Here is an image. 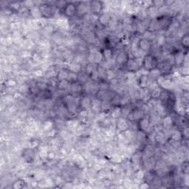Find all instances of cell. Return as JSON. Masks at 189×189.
I'll list each match as a JSON object with an SVG mask.
<instances>
[{
	"instance_id": "obj_3",
	"label": "cell",
	"mask_w": 189,
	"mask_h": 189,
	"mask_svg": "<svg viewBox=\"0 0 189 189\" xmlns=\"http://www.w3.org/2000/svg\"><path fill=\"white\" fill-rule=\"evenodd\" d=\"M129 125L128 124V122L126 121L125 118H120L117 119V122H116V129L118 130L120 132H123L126 131L129 129Z\"/></svg>"
},
{
	"instance_id": "obj_24",
	"label": "cell",
	"mask_w": 189,
	"mask_h": 189,
	"mask_svg": "<svg viewBox=\"0 0 189 189\" xmlns=\"http://www.w3.org/2000/svg\"><path fill=\"white\" fill-rule=\"evenodd\" d=\"M42 127H43V130L47 132L53 129V123L52 122V121H50V120H46V121L43 124Z\"/></svg>"
},
{
	"instance_id": "obj_17",
	"label": "cell",
	"mask_w": 189,
	"mask_h": 189,
	"mask_svg": "<svg viewBox=\"0 0 189 189\" xmlns=\"http://www.w3.org/2000/svg\"><path fill=\"white\" fill-rule=\"evenodd\" d=\"M111 116L112 118L115 119V120L120 118L121 117V108L119 107L118 106H115L114 108V110H112V112Z\"/></svg>"
},
{
	"instance_id": "obj_7",
	"label": "cell",
	"mask_w": 189,
	"mask_h": 189,
	"mask_svg": "<svg viewBox=\"0 0 189 189\" xmlns=\"http://www.w3.org/2000/svg\"><path fill=\"white\" fill-rule=\"evenodd\" d=\"M129 60V58H128V55L127 53H124V52H120L119 54H118L116 57V63L119 65L122 66L124 64H126Z\"/></svg>"
},
{
	"instance_id": "obj_18",
	"label": "cell",
	"mask_w": 189,
	"mask_h": 189,
	"mask_svg": "<svg viewBox=\"0 0 189 189\" xmlns=\"http://www.w3.org/2000/svg\"><path fill=\"white\" fill-rule=\"evenodd\" d=\"M101 101L100 99H93L91 101V108L94 111H98V110H101Z\"/></svg>"
},
{
	"instance_id": "obj_25",
	"label": "cell",
	"mask_w": 189,
	"mask_h": 189,
	"mask_svg": "<svg viewBox=\"0 0 189 189\" xmlns=\"http://www.w3.org/2000/svg\"><path fill=\"white\" fill-rule=\"evenodd\" d=\"M111 106V104L109 101V100H102L101 105V110L102 111H106L108 110Z\"/></svg>"
},
{
	"instance_id": "obj_21",
	"label": "cell",
	"mask_w": 189,
	"mask_h": 189,
	"mask_svg": "<svg viewBox=\"0 0 189 189\" xmlns=\"http://www.w3.org/2000/svg\"><path fill=\"white\" fill-rule=\"evenodd\" d=\"M161 92H162V91H161V87L159 86V87H156L155 89H152V90L151 91V96L154 99L159 98L161 95Z\"/></svg>"
},
{
	"instance_id": "obj_34",
	"label": "cell",
	"mask_w": 189,
	"mask_h": 189,
	"mask_svg": "<svg viewBox=\"0 0 189 189\" xmlns=\"http://www.w3.org/2000/svg\"><path fill=\"white\" fill-rule=\"evenodd\" d=\"M32 58L33 59L34 61L35 62H40L42 59V56H41V54H39V53H34L33 55H32Z\"/></svg>"
},
{
	"instance_id": "obj_29",
	"label": "cell",
	"mask_w": 189,
	"mask_h": 189,
	"mask_svg": "<svg viewBox=\"0 0 189 189\" xmlns=\"http://www.w3.org/2000/svg\"><path fill=\"white\" fill-rule=\"evenodd\" d=\"M95 69H96V68H95L94 64H92V63H89V64H88L86 66L85 71H86V73H87V75H90Z\"/></svg>"
},
{
	"instance_id": "obj_33",
	"label": "cell",
	"mask_w": 189,
	"mask_h": 189,
	"mask_svg": "<svg viewBox=\"0 0 189 189\" xmlns=\"http://www.w3.org/2000/svg\"><path fill=\"white\" fill-rule=\"evenodd\" d=\"M157 41L159 46H162V45L165 44V43H166V38H165L164 35H160L157 38Z\"/></svg>"
},
{
	"instance_id": "obj_12",
	"label": "cell",
	"mask_w": 189,
	"mask_h": 189,
	"mask_svg": "<svg viewBox=\"0 0 189 189\" xmlns=\"http://www.w3.org/2000/svg\"><path fill=\"white\" fill-rule=\"evenodd\" d=\"M91 101H92V100H91L90 98L85 96L80 101V104H81L83 110H87L88 108L91 107Z\"/></svg>"
},
{
	"instance_id": "obj_6",
	"label": "cell",
	"mask_w": 189,
	"mask_h": 189,
	"mask_svg": "<svg viewBox=\"0 0 189 189\" xmlns=\"http://www.w3.org/2000/svg\"><path fill=\"white\" fill-rule=\"evenodd\" d=\"M126 67H127V69L131 72H135L138 71L140 68V66L138 64L137 61L134 58H132V59H129L126 63Z\"/></svg>"
},
{
	"instance_id": "obj_15",
	"label": "cell",
	"mask_w": 189,
	"mask_h": 189,
	"mask_svg": "<svg viewBox=\"0 0 189 189\" xmlns=\"http://www.w3.org/2000/svg\"><path fill=\"white\" fill-rule=\"evenodd\" d=\"M69 69L70 72L74 73H79L81 69V67L79 64V63H77V62H73L72 64H70L69 65Z\"/></svg>"
},
{
	"instance_id": "obj_36",
	"label": "cell",
	"mask_w": 189,
	"mask_h": 189,
	"mask_svg": "<svg viewBox=\"0 0 189 189\" xmlns=\"http://www.w3.org/2000/svg\"><path fill=\"white\" fill-rule=\"evenodd\" d=\"M24 183H25V182L21 180L16 181V182L14 183V185H13V188L16 189L21 188L24 187Z\"/></svg>"
},
{
	"instance_id": "obj_14",
	"label": "cell",
	"mask_w": 189,
	"mask_h": 189,
	"mask_svg": "<svg viewBox=\"0 0 189 189\" xmlns=\"http://www.w3.org/2000/svg\"><path fill=\"white\" fill-rule=\"evenodd\" d=\"M103 56L106 61H111L113 57V52L110 48H106L103 51Z\"/></svg>"
},
{
	"instance_id": "obj_11",
	"label": "cell",
	"mask_w": 189,
	"mask_h": 189,
	"mask_svg": "<svg viewBox=\"0 0 189 189\" xmlns=\"http://www.w3.org/2000/svg\"><path fill=\"white\" fill-rule=\"evenodd\" d=\"M159 86H160L162 88L165 89H172V88H174V84L172 80L165 78L164 80L161 82Z\"/></svg>"
},
{
	"instance_id": "obj_32",
	"label": "cell",
	"mask_w": 189,
	"mask_h": 189,
	"mask_svg": "<svg viewBox=\"0 0 189 189\" xmlns=\"http://www.w3.org/2000/svg\"><path fill=\"white\" fill-rule=\"evenodd\" d=\"M17 83L16 81H15L14 79H8L5 81V85L8 87H15Z\"/></svg>"
},
{
	"instance_id": "obj_13",
	"label": "cell",
	"mask_w": 189,
	"mask_h": 189,
	"mask_svg": "<svg viewBox=\"0 0 189 189\" xmlns=\"http://www.w3.org/2000/svg\"><path fill=\"white\" fill-rule=\"evenodd\" d=\"M184 57H185V55H184V53L182 52H178V53H176L174 57V64H177V65H180V64H183Z\"/></svg>"
},
{
	"instance_id": "obj_2",
	"label": "cell",
	"mask_w": 189,
	"mask_h": 189,
	"mask_svg": "<svg viewBox=\"0 0 189 189\" xmlns=\"http://www.w3.org/2000/svg\"><path fill=\"white\" fill-rule=\"evenodd\" d=\"M64 15L67 17H72L76 14L77 12V6L73 3H68L66 5L65 7L64 8Z\"/></svg>"
},
{
	"instance_id": "obj_10",
	"label": "cell",
	"mask_w": 189,
	"mask_h": 189,
	"mask_svg": "<svg viewBox=\"0 0 189 189\" xmlns=\"http://www.w3.org/2000/svg\"><path fill=\"white\" fill-rule=\"evenodd\" d=\"M99 22L102 25H104V26H106V25H109L110 24V21L111 20V16L110 15L108 14V13H102L101 16H99L98 18Z\"/></svg>"
},
{
	"instance_id": "obj_31",
	"label": "cell",
	"mask_w": 189,
	"mask_h": 189,
	"mask_svg": "<svg viewBox=\"0 0 189 189\" xmlns=\"http://www.w3.org/2000/svg\"><path fill=\"white\" fill-rule=\"evenodd\" d=\"M130 112H131L130 110L128 109V108H121V116L123 117V118H128Z\"/></svg>"
},
{
	"instance_id": "obj_27",
	"label": "cell",
	"mask_w": 189,
	"mask_h": 189,
	"mask_svg": "<svg viewBox=\"0 0 189 189\" xmlns=\"http://www.w3.org/2000/svg\"><path fill=\"white\" fill-rule=\"evenodd\" d=\"M78 77L76 73L70 72V73H69V76H68V78H67V80L70 83H75V82H77V80H78Z\"/></svg>"
},
{
	"instance_id": "obj_1",
	"label": "cell",
	"mask_w": 189,
	"mask_h": 189,
	"mask_svg": "<svg viewBox=\"0 0 189 189\" xmlns=\"http://www.w3.org/2000/svg\"><path fill=\"white\" fill-rule=\"evenodd\" d=\"M143 65L146 70H152V69L155 68V59L151 55H146L143 58Z\"/></svg>"
},
{
	"instance_id": "obj_4",
	"label": "cell",
	"mask_w": 189,
	"mask_h": 189,
	"mask_svg": "<svg viewBox=\"0 0 189 189\" xmlns=\"http://www.w3.org/2000/svg\"><path fill=\"white\" fill-rule=\"evenodd\" d=\"M151 124L152 123H151L150 119L144 116L143 118L140 119L139 126H140L141 131L148 132V129H149V128L151 127Z\"/></svg>"
},
{
	"instance_id": "obj_22",
	"label": "cell",
	"mask_w": 189,
	"mask_h": 189,
	"mask_svg": "<svg viewBox=\"0 0 189 189\" xmlns=\"http://www.w3.org/2000/svg\"><path fill=\"white\" fill-rule=\"evenodd\" d=\"M69 86V82L67 80H61V81H59L58 83V89L61 90H64V89L68 88Z\"/></svg>"
},
{
	"instance_id": "obj_38",
	"label": "cell",
	"mask_w": 189,
	"mask_h": 189,
	"mask_svg": "<svg viewBox=\"0 0 189 189\" xmlns=\"http://www.w3.org/2000/svg\"><path fill=\"white\" fill-rule=\"evenodd\" d=\"M16 56L15 55H13V54H11V55H9L8 57H7V60H8V62H10V63H12V64H14V63H16V61H17V59H16Z\"/></svg>"
},
{
	"instance_id": "obj_16",
	"label": "cell",
	"mask_w": 189,
	"mask_h": 189,
	"mask_svg": "<svg viewBox=\"0 0 189 189\" xmlns=\"http://www.w3.org/2000/svg\"><path fill=\"white\" fill-rule=\"evenodd\" d=\"M173 125V120L171 116H167L164 117V118L163 120V127L166 128V129H169L171 128Z\"/></svg>"
},
{
	"instance_id": "obj_28",
	"label": "cell",
	"mask_w": 189,
	"mask_h": 189,
	"mask_svg": "<svg viewBox=\"0 0 189 189\" xmlns=\"http://www.w3.org/2000/svg\"><path fill=\"white\" fill-rule=\"evenodd\" d=\"M115 78V73L112 69H106V79L112 81Z\"/></svg>"
},
{
	"instance_id": "obj_30",
	"label": "cell",
	"mask_w": 189,
	"mask_h": 189,
	"mask_svg": "<svg viewBox=\"0 0 189 189\" xmlns=\"http://www.w3.org/2000/svg\"><path fill=\"white\" fill-rule=\"evenodd\" d=\"M11 29L13 31H16L18 30V29H19L21 27V23L19 21H13V22H11Z\"/></svg>"
},
{
	"instance_id": "obj_5",
	"label": "cell",
	"mask_w": 189,
	"mask_h": 189,
	"mask_svg": "<svg viewBox=\"0 0 189 189\" xmlns=\"http://www.w3.org/2000/svg\"><path fill=\"white\" fill-rule=\"evenodd\" d=\"M90 8L91 11L92 12V13L94 14H98L102 11L104 5H103V3L101 2H90Z\"/></svg>"
},
{
	"instance_id": "obj_23",
	"label": "cell",
	"mask_w": 189,
	"mask_h": 189,
	"mask_svg": "<svg viewBox=\"0 0 189 189\" xmlns=\"http://www.w3.org/2000/svg\"><path fill=\"white\" fill-rule=\"evenodd\" d=\"M98 73V77L101 79H106V69H105L104 68H103L101 66H98L97 68Z\"/></svg>"
},
{
	"instance_id": "obj_37",
	"label": "cell",
	"mask_w": 189,
	"mask_h": 189,
	"mask_svg": "<svg viewBox=\"0 0 189 189\" xmlns=\"http://www.w3.org/2000/svg\"><path fill=\"white\" fill-rule=\"evenodd\" d=\"M182 45H183V46L185 47L186 48H187L188 47V44H189L188 35H186L185 36H184L183 39H182Z\"/></svg>"
},
{
	"instance_id": "obj_9",
	"label": "cell",
	"mask_w": 189,
	"mask_h": 189,
	"mask_svg": "<svg viewBox=\"0 0 189 189\" xmlns=\"http://www.w3.org/2000/svg\"><path fill=\"white\" fill-rule=\"evenodd\" d=\"M88 12V5H86L85 2H81L77 6V12L76 14H78L79 16H83L87 14Z\"/></svg>"
},
{
	"instance_id": "obj_8",
	"label": "cell",
	"mask_w": 189,
	"mask_h": 189,
	"mask_svg": "<svg viewBox=\"0 0 189 189\" xmlns=\"http://www.w3.org/2000/svg\"><path fill=\"white\" fill-rule=\"evenodd\" d=\"M138 47L143 52H146L151 48V43L149 40L146 39H140L138 42Z\"/></svg>"
},
{
	"instance_id": "obj_20",
	"label": "cell",
	"mask_w": 189,
	"mask_h": 189,
	"mask_svg": "<svg viewBox=\"0 0 189 189\" xmlns=\"http://www.w3.org/2000/svg\"><path fill=\"white\" fill-rule=\"evenodd\" d=\"M70 91L71 92H74V93H76V92H78L82 89V87L81 85L80 84L79 82H75V83H71L70 86Z\"/></svg>"
},
{
	"instance_id": "obj_40",
	"label": "cell",
	"mask_w": 189,
	"mask_h": 189,
	"mask_svg": "<svg viewBox=\"0 0 189 189\" xmlns=\"http://www.w3.org/2000/svg\"><path fill=\"white\" fill-rule=\"evenodd\" d=\"M148 187H149V186H148V183H142L141 186H140V188H142V189H143V188H148Z\"/></svg>"
},
{
	"instance_id": "obj_19",
	"label": "cell",
	"mask_w": 189,
	"mask_h": 189,
	"mask_svg": "<svg viewBox=\"0 0 189 189\" xmlns=\"http://www.w3.org/2000/svg\"><path fill=\"white\" fill-rule=\"evenodd\" d=\"M69 72L65 69H61L59 72L58 73L57 75V77H58V79L59 81H61V80H67L68 76H69Z\"/></svg>"
},
{
	"instance_id": "obj_35",
	"label": "cell",
	"mask_w": 189,
	"mask_h": 189,
	"mask_svg": "<svg viewBox=\"0 0 189 189\" xmlns=\"http://www.w3.org/2000/svg\"><path fill=\"white\" fill-rule=\"evenodd\" d=\"M145 177V174L142 170H139L135 173V178L139 179V180H143Z\"/></svg>"
},
{
	"instance_id": "obj_26",
	"label": "cell",
	"mask_w": 189,
	"mask_h": 189,
	"mask_svg": "<svg viewBox=\"0 0 189 189\" xmlns=\"http://www.w3.org/2000/svg\"><path fill=\"white\" fill-rule=\"evenodd\" d=\"M182 133H181L180 131L176 130V131H174L173 133H172V139L173 140H175V141H180V140L182 139Z\"/></svg>"
},
{
	"instance_id": "obj_39",
	"label": "cell",
	"mask_w": 189,
	"mask_h": 189,
	"mask_svg": "<svg viewBox=\"0 0 189 189\" xmlns=\"http://www.w3.org/2000/svg\"><path fill=\"white\" fill-rule=\"evenodd\" d=\"M44 75V71L41 69H38L35 70V75L37 77H41Z\"/></svg>"
}]
</instances>
